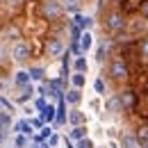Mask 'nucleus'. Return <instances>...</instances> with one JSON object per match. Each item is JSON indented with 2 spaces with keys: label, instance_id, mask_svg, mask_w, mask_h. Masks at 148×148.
Masks as SVG:
<instances>
[{
  "label": "nucleus",
  "instance_id": "25",
  "mask_svg": "<svg viewBox=\"0 0 148 148\" xmlns=\"http://www.w3.org/2000/svg\"><path fill=\"white\" fill-rule=\"evenodd\" d=\"M139 55H141V57L148 62V37L139 39Z\"/></svg>",
  "mask_w": 148,
  "mask_h": 148
},
{
  "label": "nucleus",
  "instance_id": "15",
  "mask_svg": "<svg viewBox=\"0 0 148 148\" xmlns=\"http://www.w3.org/2000/svg\"><path fill=\"white\" fill-rule=\"evenodd\" d=\"M119 146H121V148H141L134 134H123L121 141H119Z\"/></svg>",
  "mask_w": 148,
  "mask_h": 148
},
{
  "label": "nucleus",
  "instance_id": "23",
  "mask_svg": "<svg viewBox=\"0 0 148 148\" xmlns=\"http://www.w3.org/2000/svg\"><path fill=\"white\" fill-rule=\"evenodd\" d=\"M27 73H30V80H43V73H46V71H43L41 66H32Z\"/></svg>",
  "mask_w": 148,
  "mask_h": 148
},
{
  "label": "nucleus",
  "instance_id": "29",
  "mask_svg": "<svg viewBox=\"0 0 148 148\" xmlns=\"http://www.w3.org/2000/svg\"><path fill=\"white\" fill-rule=\"evenodd\" d=\"M0 107H5L7 114H12V112H14V103H12V100H7L5 96H0Z\"/></svg>",
  "mask_w": 148,
  "mask_h": 148
},
{
  "label": "nucleus",
  "instance_id": "24",
  "mask_svg": "<svg viewBox=\"0 0 148 148\" xmlns=\"http://www.w3.org/2000/svg\"><path fill=\"white\" fill-rule=\"evenodd\" d=\"M93 89H96L98 96H105V89H107V87H105V80H103V77H96V80H93Z\"/></svg>",
  "mask_w": 148,
  "mask_h": 148
},
{
  "label": "nucleus",
  "instance_id": "16",
  "mask_svg": "<svg viewBox=\"0 0 148 148\" xmlns=\"http://www.w3.org/2000/svg\"><path fill=\"white\" fill-rule=\"evenodd\" d=\"M32 96H34V87H32V84H23V87H21V93H18V98H16V100H18V103H27Z\"/></svg>",
  "mask_w": 148,
  "mask_h": 148
},
{
  "label": "nucleus",
  "instance_id": "8",
  "mask_svg": "<svg viewBox=\"0 0 148 148\" xmlns=\"http://www.w3.org/2000/svg\"><path fill=\"white\" fill-rule=\"evenodd\" d=\"M14 132H16V134H25V137H32L34 130H32V125H30L27 119H21V121L14 123Z\"/></svg>",
  "mask_w": 148,
  "mask_h": 148
},
{
  "label": "nucleus",
  "instance_id": "10",
  "mask_svg": "<svg viewBox=\"0 0 148 148\" xmlns=\"http://www.w3.org/2000/svg\"><path fill=\"white\" fill-rule=\"evenodd\" d=\"M82 89H69V91H64V100H66V105H80V100H82Z\"/></svg>",
  "mask_w": 148,
  "mask_h": 148
},
{
  "label": "nucleus",
  "instance_id": "27",
  "mask_svg": "<svg viewBox=\"0 0 148 148\" xmlns=\"http://www.w3.org/2000/svg\"><path fill=\"white\" fill-rule=\"evenodd\" d=\"M75 148H96V144H93L89 137H84V139H80V141H75Z\"/></svg>",
  "mask_w": 148,
  "mask_h": 148
},
{
  "label": "nucleus",
  "instance_id": "18",
  "mask_svg": "<svg viewBox=\"0 0 148 148\" xmlns=\"http://www.w3.org/2000/svg\"><path fill=\"white\" fill-rule=\"evenodd\" d=\"M73 69H75V73H87L89 71V64H87V59L80 55V57H75L73 59Z\"/></svg>",
  "mask_w": 148,
  "mask_h": 148
},
{
  "label": "nucleus",
  "instance_id": "5",
  "mask_svg": "<svg viewBox=\"0 0 148 148\" xmlns=\"http://www.w3.org/2000/svg\"><path fill=\"white\" fill-rule=\"evenodd\" d=\"M66 53V46H64V41L57 37H50L46 41V55L50 57V59H59V57Z\"/></svg>",
  "mask_w": 148,
  "mask_h": 148
},
{
  "label": "nucleus",
  "instance_id": "31",
  "mask_svg": "<svg viewBox=\"0 0 148 148\" xmlns=\"http://www.w3.org/2000/svg\"><path fill=\"white\" fill-rule=\"evenodd\" d=\"M46 105H48V103H46V98H43V96H39L37 100H34V110H37V112H41Z\"/></svg>",
  "mask_w": 148,
  "mask_h": 148
},
{
  "label": "nucleus",
  "instance_id": "28",
  "mask_svg": "<svg viewBox=\"0 0 148 148\" xmlns=\"http://www.w3.org/2000/svg\"><path fill=\"white\" fill-rule=\"evenodd\" d=\"M105 55H107V43L103 41V43L98 46V50H96V59H98V62H103V59H105Z\"/></svg>",
  "mask_w": 148,
  "mask_h": 148
},
{
  "label": "nucleus",
  "instance_id": "39",
  "mask_svg": "<svg viewBox=\"0 0 148 148\" xmlns=\"http://www.w3.org/2000/svg\"><path fill=\"white\" fill-rule=\"evenodd\" d=\"M110 148H119V146H116V144H110Z\"/></svg>",
  "mask_w": 148,
  "mask_h": 148
},
{
  "label": "nucleus",
  "instance_id": "17",
  "mask_svg": "<svg viewBox=\"0 0 148 148\" xmlns=\"http://www.w3.org/2000/svg\"><path fill=\"white\" fill-rule=\"evenodd\" d=\"M32 80H30V73L27 71H16L14 73V84L16 87H23V84H30Z\"/></svg>",
  "mask_w": 148,
  "mask_h": 148
},
{
  "label": "nucleus",
  "instance_id": "32",
  "mask_svg": "<svg viewBox=\"0 0 148 148\" xmlns=\"http://www.w3.org/2000/svg\"><path fill=\"white\" fill-rule=\"evenodd\" d=\"M116 107H121V105H119V98H116V96H112L110 100H107V110H110V112H114Z\"/></svg>",
  "mask_w": 148,
  "mask_h": 148
},
{
  "label": "nucleus",
  "instance_id": "36",
  "mask_svg": "<svg viewBox=\"0 0 148 148\" xmlns=\"http://www.w3.org/2000/svg\"><path fill=\"white\" fill-rule=\"evenodd\" d=\"M64 146L66 148H75V141H71L69 137H64Z\"/></svg>",
  "mask_w": 148,
  "mask_h": 148
},
{
  "label": "nucleus",
  "instance_id": "20",
  "mask_svg": "<svg viewBox=\"0 0 148 148\" xmlns=\"http://www.w3.org/2000/svg\"><path fill=\"white\" fill-rule=\"evenodd\" d=\"M62 7H64V12H80L82 0H62Z\"/></svg>",
  "mask_w": 148,
  "mask_h": 148
},
{
  "label": "nucleus",
  "instance_id": "6",
  "mask_svg": "<svg viewBox=\"0 0 148 148\" xmlns=\"http://www.w3.org/2000/svg\"><path fill=\"white\" fill-rule=\"evenodd\" d=\"M116 98H119V105H121V110H132V107L137 105V93L132 91V89L121 91Z\"/></svg>",
  "mask_w": 148,
  "mask_h": 148
},
{
  "label": "nucleus",
  "instance_id": "22",
  "mask_svg": "<svg viewBox=\"0 0 148 148\" xmlns=\"http://www.w3.org/2000/svg\"><path fill=\"white\" fill-rule=\"evenodd\" d=\"M30 144V137H25V134H16L14 137V148H25Z\"/></svg>",
  "mask_w": 148,
  "mask_h": 148
},
{
  "label": "nucleus",
  "instance_id": "30",
  "mask_svg": "<svg viewBox=\"0 0 148 148\" xmlns=\"http://www.w3.org/2000/svg\"><path fill=\"white\" fill-rule=\"evenodd\" d=\"M37 134H39V137H41V139H43V141H46V139H48V137L53 134V128H50V125H43V128L39 130Z\"/></svg>",
  "mask_w": 148,
  "mask_h": 148
},
{
  "label": "nucleus",
  "instance_id": "33",
  "mask_svg": "<svg viewBox=\"0 0 148 148\" xmlns=\"http://www.w3.org/2000/svg\"><path fill=\"white\" fill-rule=\"evenodd\" d=\"M30 125H32V130H41L46 123H43L41 119H30Z\"/></svg>",
  "mask_w": 148,
  "mask_h": 148
},
{
  "label": "nucleus",
  "instance_id": "9",
  "mask_svg": "<svg viewBox=\"0 0 148 148\" xmlns=\"http://www.w3.org/2000/svg\"><path fill=\"white\" fill-rule=\"evenodd\" d=\"M77 43H80V53L84 55V53H87V50H89V48L93 46V37H91V32H89V30H84V32L80 34V39H77Z\"/></svg>",
  "mask_w": 148,
  "mask_h": 148
},
{
  "label": "nucleus",
  "instance_id": "14",
  "mask_svg": "<svg viewBox=\"0 0 148 148\" xmlns=\"http://www.w3.org/2000/svg\"><path fill=\"white\" fill-rule=\"evenodd\" d=\"M66 123H71V125H82L84 123V114L80 110H73L66 114Z\"/></svg>",
  "mask_w": 148,
  "mask_h": 148
},
{
  "label": "nucleus",
  "instance_id": "3",
  "mask_svg": "<svg viewBox=\"0 0 148 148\" xmlns=\"http://www.w3.org/2000/svg\"><path fill=\"white\" fill-rule=\"evenodd\" d=\"M105 27L110 30L112 34H119V32H123V27H125V16H123V12H119V9H112L110 14L105 16Z\"/></svg>",
  "mask_w": 148,
  "mask_h": 148
},
{
  "label": "nucleus",
  "instance_id": "38",
  "mask_svg": "<svg viewBox=\"0 0 148 148\" xmlns=\"http://www.w3.org/2000/svg\"><path fill=\"white\" fill-rule=\"evenodd\" d=\"M30 148H43V146H41V144H32Z\"/></svg>",
  "mask_w": 148,
  "mask_h": 148
},
{
  "label": "nucleus",
  "instance_id": "11",
  "mask_svg": "<svg viewBox=\"0 0 148 148\" xmlns=\"http://www.w3.org/2000/svg\"><path fill=\"white\" fill-rule=\"evenodd\" d=\"M87 125H84V123H82V125H73V128H71V132H69V139H71V141H80V139H84V137H87Z\"/></svg>",
  "mask_w": 148,
  "mask_h": 148
},
{
  "label": "nucleus",
  "instance_id": "19",
  "mask_svg": "<svg viewBox=\"0 0 148 148\" xmlns=\"http://www.w3.org/2000/svg\"><path fill=\"white\" fill-rule=\"evenodd\" d=\"M71 84H73V89H82L84 84H87V77H84V73H71Z\"/></svg>",
  "mask_w": 148,
  "mask_h": 148
},
{
  "label": "nucleus",
  "instance_id": "35",
  "mask_svg": "<svg viewBox=\"0 0 148 148\" xmlns=\"http://www.w3.org/2000/svg\"><path fill=\"white\" fill-rule=\"evenodd\" d=\"M141 16L148 21V0H144V5H141Z\"/></svg>",
  "mask_w": 148,
  "mask_h": 148
},
{
  "label": "nucleus",
  "instance_id": "4",
  "mask_svg": "<svg viewBox=\"0 0 148 148\" xmlns=\"http://www.w3.org/2000/svg\"><path fill=\"white\" fill-rule=\"evenodd\" d=\"M9 57H12L14 62H18V64L27 62V59L32 57V48H30V43H25V41H16V43L9 48Z\"/></svg>",
  "mask_w": 148,
  "mask_h": 148
},
{
  "label": "nucleus",
  "instance_id": "13",
  "mask_svg": "<svg viewBox=\"0 0 148 148\" xmlns=\"http://www.w3.org/2000/svg\"><path fill=\"white\" fill-rule=\"evenodd\" d=\"M73 25H77V27L84 32V30H89V27L93 25V18H91V16H82V14H77V16L73 18Z\"/></svg>",
  "mask_w": 148,
  "mask_h": 148
},
{
  "label": "nucleus",
  "instance_id": "2",
  "mask_svg": "<svg viewBox=\"0 0 148 148\" xmlns=\"http://www.w3.org/2000/svg\"><path fill=\"white\" fill-rule=\"evenodd\" d=\"M41 16L46 21H59L64 16V7L59 0H41Z\"/></svg>",
  "mask_w": 148,
  "mask_h": 148
},
{
  "label": "nucleus",
  "instance_id": "34",
  "mask_svg": "<svg viewBox=\"0 0 148 148\" xmlns=\"http://www.w3.org/2000/svg\"><path fill=\"white\" fill-rule=\"evenodd\" d=\"M5 57H7V46H5L2 41H0V64L5 62Z\"/></svg>",
  "mask_w": 148,
  "mask_h": 148
},
{
  "label": "nucleus",
  "instance_id": "37",
  "mask_svg": "<svg viewBox=\"0 0 148 148\" xmlns=\"http://www.w3.org/2000/svg\"><path fill=\"white\" fill-rule=\"evenodd\" d=\"M139 146H141V148H148V137L144 139V141H139Z\"/></svg>",
  "mask_w": 148,
  "mask_h": 148
},
{
  "label": "nucleus",
  "instance_id": "12",
  "mask_svg": "<svg viewBox=\"0 0 148 148\" xmlns=\"http://www.w3.org/2000/svg\"><path fill=\"white\" fill-rule=\"evenodd\" d=\"M39 114H41L39 119H41V121H43L46 125H50V123H55V107H53V105H46V107H43V110L39 112Z\"/></svg>",
  "mask_w": 148,
  "mask_h": 148
},
{
  "label": "nucleus",
  "instance_id": "1",
  "mask_svg": "<svg viewBox=\"0 0 148 148\" xmlns=\"http://www.w3.org/2000/svg\"><path fill=\"white\" fill-rule=\"evenodd\" d=\"M130 75V69H128V62L123 57H112L110 62V77L114 82H125Z\"/></svg>",
  "mask_w": 148,
  "mask_h": 148
},
{
  "label": "nucleus",
  "instance_id": "26",
  "mask_svg": "<svg viewBox=\"0 0 148 148\" xmlns=\"http://www.w3.org/2000/svg\"><path fill=\"white\" fill-rule=\"evenodd\" d=\"M59 141H62V139H59V134L53 132V134L46 139V146H48V148H57V146H59Z\"/></svg>",
  "mask_w": 148,
  "mask_h": 148
},
{
  "label": "nucleus",
  "instance_id": "7",
  "mask_svg": "<svg viewBox=\"0 0 148 148\" xmlns=\"http://www.w3.org/2000/svg\"><path fill=\"white\" fill-rule=\"evenodd\" d=\"M66 100L64 98H59V103H57V107H55V123L57 125H64L66 123Z\"/></svg>",
  "mask_w": 148,
  "mask_h": 148
},
{
  "label": "nucleus",
  "instance_id": "21",
  "mask_svg": "<svg viewBox=\"0 0 148 148\" xmlns=\"http://www.w3.org/2000/svg\"><path fill=\"white\" fill-rule=\"evenodd\" d=\"M12 125V119L7 112H0V132H7V128Z\"/></svg>",
  "mask_w": 148,
  "mask_h": 148
}]
</instances>
